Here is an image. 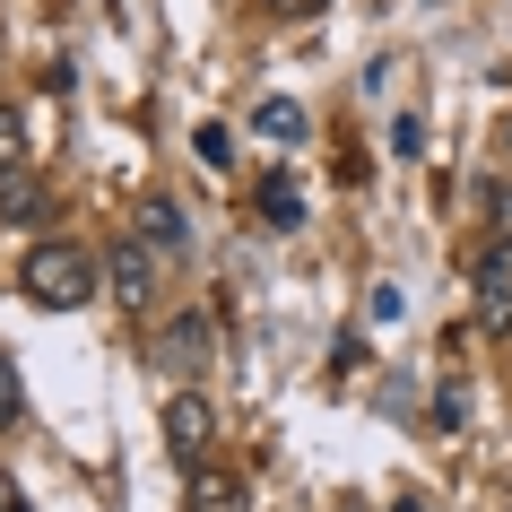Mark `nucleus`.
<instances>
[{
  "instance_id": "nucleus-16",
  "label": "nucleus",
  "mask_w": 512,
  "mask_h": 512,
  "mask_svg": "<svg viewBox=\"0 0 512 512\" xmlns=\"http://www.w3.org/2000/svg\"><path fill=\"white\" fill-rule=\"evenodd\" d=\"M391 512H417V504H391Z\"/></svg>"
},
{
  "instance_id": "nucleus-1",
  "label": "nucleus",
  "mask_w": 512,
  "mask_h": 512,
  "mask_svg": "<svg viewBox=\"0 0 512 512\" xmlns=\"http://www.w3.org/2000/svg\"><path fill=\"white\" fill-rule=\"evenodd\" d=\"M96 261H87L79 243H35L27 252V304H44V313H79L87 296H96Z\"/></svg>"
},
{
  "instance_id": "nucleus-15",
  "label": "nucleus",
  "mask_w": 512,
  "mask_h": 512,
  "mask_svg": "<svg viewBox=\"0 0 512 512\" xmlns=\"http://www.w3.org/2000/svg\"><path fill=\"white\" fill-rule=\"evenodd\" d=\"M278 18H313V9H322V0H270Z\"/></svg>"
},
{
  "instance_id": "nucleus-9",
  "label": "nucleus",
  "mask_w": 512,
  "mask_h": 512,
  "mask_svg": "<svg viewBox=\"0 0 512 512\" xmlns=\"http://www.w3.org/2000/svg\"><path fill=\"white\" fill-rule=\"evenodd\" d=\"M18 417H27V382H18V356L0 348V434L18 426Z\"/></svg>"
},
{
  "instance_id": "nucleus-14",
  "label": "nucleus",
  "mask_w": 512,
  "mask_h": 512,
  "mask_svg": "<svg viewBox=\"0 0 512 512\" xmlns=\"http://www.w3.org/2000/svg\"><path fill=\"white\" fill-rule=\"evenodd\" d=\"M191 148H200V165H226V157H235V139L217 131V122H209V131H200V139H191Z\"/></svg>"
},
{
  "instance_id": "nucleus-8",
  "label": "nucleus",
  "mask_w": 512,
  "mask_h": 512,
  "mask_svg": "<svg viewBox=\"0 0 512 512\" xmlns=\"http://www.w3.org/2000/svg\"><path fill=\"white\" fill-rule=\"evenodd\" d=\"M44 209H53V200H44V183L18 165V174L0 183V226H44Z\"/></svg>"
},
{
  "instance_id": "nucleus-18",
  "label": "nucleus",
  "mask_w": 512,
  "mask_h": 512,
  "mask_svg": "<svg viewBox=\"0 0 512 512\" xmlns=\"http://www.w3.org/2000/svg\"><path fill=\"white\" fill-rule=\"evenodd\" d=\"M9 512H27V504H9Z\"/></svg>"
},
{
  "instance_id": "nucleus-2",
  "label": "nucleus",
  "mask_w": 512,
  "mask_h": 512,
  "mask_svg": "<svg viewBox=\"0 0 512 512\" xmlns=\"http://www.w3.org/2000/svg\"><path fill=\"white\" fill-rule=\"evenodd\" d=\"M469 287H478V322H486V330H512V235H495V243L478 252Z\"/></svg>"
},
{
  "instance_id": "nucleus-12",
  "label": "nucleus",
  "mask_w": 512,
  "mask_h": 512,
  "mask_svg": "<svg viewBox=\"0 0 512 512\" xmlns=\"http://www.w3.org/2000/svg\"><path fill=\"white\" fill-rule=\"evenodd\" d=\"M18 165H27V122H18V113L0 105V183H9Z\"/></svg>"
},
{
  "instance_id": "nucleus-11",
  "label": "nucleus",
  "mask_w": 512,
  "mask_h": 512,
  "mask_svg": "<svg viewBox=\"0 0 512 512\" xmlns=\"http://www.w3.org/2000/svg\"><path fill=\"white\" fill-rule=\"evenodd\" d=\"M261 209H270V226H296V217H304V191L287 183V174H270V183H261Z\"/></svg>"
},
{
  "instance_id": "nucleus-4",
  "label": "nucleus",
  "mask_w": 512,
  "mask_h": 512,
  "mask_svg": "<svg viewBox=\"0 0 512 512\" xmlns=\"http://www.w3.org/2000/svg\"><path fill=\"white\" fill-rule=\"evenodd\" d=\"M157 261H165V252H148L139 235H113V261H105L113 296H122V304H148V296H157Z\"/></svg>"
},
{
  "instance_id": "nucleus-17",
  "label": "nucleus",
  "mask_w": 512,
  "mask_h": 512,
  "mask_svg": "<svg viewBox=\"0 0 512 512\" xmlns=\"http://www.w3.org/2000/svg\"><path fill=\"white\" fill-rule=\"evenodd\" d=\"M0 512H9V495H0Z\"/></svg>"
},
{
  "instance_id": "nucleus-7",
  "label": "nucleus",
  "mask_w": 512,
  "mask_h": 512,
  "mask_svg": "<svg viewBox=\"0 0 512 512\" xmlns=\"http://www.w3.org/2000/svg\"><path fill=\"white\" fill-rule=\"evenodd\" d=\"M252 495H243V478L235 469H191V495H183V512H243Z\"/></svg>"
},
{
  "instance_id": "nucleus-10",
  "label": "nucleus",
  "mask_w": 512,
  "mask_h": 512,
  "mask_svg": "<svg viewBox=\"0 0 512 512\" xmlns=\"http://www.w3.org/2000/svg\"><path fill=\"white\" fill-rule=\"evenodd\" d=\"M252 131H261V139H304V113L287 105V96H270V105L252 113Z\"/></svg>"
},
{
  "instance_id": "nucleus-6",
  "label": "nucleus",
  "mask_w": 512,
  "mask_h": 512,
  "mask_svg": "<svg viewBox=\"0 0 512 512\" xmlns=\"http://www.w3.org/2000/svg\"><path fill=\"white\" fill-rule=\"evenodd\" d=\"M131 235L148 243V252H183V243H191V226H183V209H174L165 191H148V200H139V226H131Z\"/></svg>"
},
{
  "instance_id": "nucleus-5",
  "label": "nucleus",
  "mask_w": 512,
  "mask_h": 512,
  "mask_svg": "<svg viewBox=\"0 0 512 512\" xmlns=\"http://www.w3.org/2000/svg\"><path fill=\"white\" fill-rule=\"evenodd\" d=\"M157 365L165 374H200V365H209V313H183V322H165L157 330Z\"/></svg>"
},
{
  "instance_id": "nucleus-13",
  "label": "nucleus",
  "mask_w": 512,
  "mask_h": 512,
  "mask_svg": "<svg viewBox=\"0 0 512 512\" xmlns=\"http://www.w3.org/2000/svg\"><path fill=\"white\" fill-rule=\"evenodd\" d=\"M434 426H443V434L469 426V391H460V382H443V391H434Z\"/></svg>"
},
{
  "instance_id": "nucleus-3",
  "label": "nucleus",
  "mask_w": 512,
  "mask_h": 512,
  "mask_svg": "<svg viewBox=\"0 0 512 512\" xmlns=\"http://www.w3.org/2000/svg\"><path fill=\"white\" fill-rule=\"evenodd\" d=\"M157 426H165V452H174V460H191V469L209 460V434H217V417H209V400H200V391H174Z\"/></svg>"
}]
</instances>
